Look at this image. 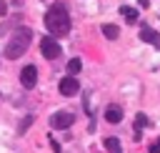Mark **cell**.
<instances>
[{
	"instance_id": "3957f363",
	"label": "cell",
	"mask_w": 160,
	"mask_h": 153,
	"mask_svg": "<svg viewBox=\"0 0 160 153\" xmlns=\"http://www.w3.org/2000/svg\"><path fill=\"white\" fill-rule=\"evenodd\" d=\"M40 50H42V55L48 58V60H55V58H60V43L55 40V38H42L40 40Z\"/></svg>"
},
{
	"instance_id": "e0dca14e",
	"label": "cell",
	"mask_w": 160,
	"mask_h": 153,
	"mask_svg": "<svg viewBox=\"0 0 160 153\" xmlns=\"http://www.w3.org/2000/svg\"><path fill=\"white\" fill-rule=\"evenodd\" d=\"M150 153H160V143H155V145H150Z\"/></svg>"
},
{
	"instance_id": "8fae6325",
	"label": "cell",
	"mask_w": 160,
	"mask_h": 153,
	"mask_svg": "<svg viewBox=\"0 0 160 153\" xmlns=\"http://www.w3.org/2000/svg\"><path fill=\"white\" fill-rule=\"evenodd\" d=\"M148 125H150L148 115H145V113H138V115H135V133H138V140H140V130L148 128Z\"/></svg>"
},
{
	"instance_id": "7a4b0ae2",
	"label": "cell",
	"mask_w": 160,
	"mask_h": 153,
	"mask_svg": "<svg viewBox=\"0 0 160 153\" xmlns=\"http://www.w3.org/2000/svg\"><path fill=\"white\" fill-rule=\"evenodd\" d=\"M30 40H32V30H30V28L22 25V28L12 30V35H10L8 45H5V58H10V60L20 58V55L30 48Z\"/></svg>"
},
{
	"instance_id": "4fadbf2b",
	"label": "cell",
	"mask_w": 160,
	"mask_h": 153,
	"mask_svg": "<svg viewBox=\"0 0 160 153\" xmlns=\"http://www.w3.org/2000/svg\"><path fill=\"white\" fill-rule=\"evenodd\" d=\"M80 68H82V60L80 58H70L68 60V75H78Z\"/></svg>"
},
{
	"instance_id": "7c38bea8",
	"label": "cell",
	"mask_w": 160,
	"mask_h": 153,
	"mask_svg": "<svg viewBox=\"0 0 160 153\" xmlns=\"http://www.w3.org/2000/svg\"><path fill=\"white\" fill-rule=\"evenodd\" d=\"M105 148H108L110 153H122V148H120V140H118L115 135H108V138H105Z\"/></svg>"
},
{
	"instance_id": "ac0fdd59",
	"label": "cell",
	"mask_w": 160,
	"mask_h": 153,
	"mask_svg": "<svg viewBox=\"0 0 160 153\" xmlns=\"http://www.w3.org/2000/svg\"><path fill=\"white\" fill-rule=\"evenodd\" d=\"M138 3H140V8H148L150 5V0H138Z\"/></svg>"
},
{
	"instance_id": "ba28073f",
	"label": "cell",
	"mask_w": 160,
	"mask_h": 153,
	"mask_svg": "<svg viewBox=\"0 0 160 153\" xmlns=\"http://www.w3.org/2000/svg\"><path fill=\"white\" fill-rule=\"evenodd\" d=\"M105 120L108 123H120L122 120V108L120 105H108L105 108Z\"/></svg>"
},
{
	"instance_id": "2e32d148",
	"label": "cell",
	"mask_w": 160,
	"mask_h": 153,
	"mask_svg": "<svg viewBox=\"0 0 160 153\" xmlns=\"http://www.w3.org/2000/svg\"><path fill=\"white\" fill-rule=\"evenodd\" d=\"M5 13H8V3H5V0H0V15H5Z\"/></svg>"
},
{
	"instance_id": "30bf717a",
	"label": "cell",
	"mask_w": 160,
	"mask_h": 153,
	"mask_svg": "<svg viewBox=\"0 0 160 153\" xmlns=\"http://www.w3.org/2000/svg\"><path fill=\"white\" fill-rule=\"evenodd\" d=\"M102 35H105L108 40H118V38H120V28L112 25V23H105V25H102Z\"/></svg>"
},
{
	"instance_id": "9c48e42d",
	"label": "cell",
	"mask_w": 160,
	"mask_h": 153,
	"mask_svg": "<svg viewBox=\"0 0 160 153\" xmlns=\"http://www.w3.org/2000/svg\"><path fill=\"white\" fill-rule=\"evenodd\" d=\"M120 15H122L128 23H138V18H140V13H138L135 8H130V5H120Z\"/></svg>"
},
{
	"instance_id": "5b68a950",
	"label": "cell",
	"mask_w": 160,
	"mask_h": 153,
	"mask_svg": "<svg viewBox=\"0 0 160 153\" xmlns=\"http://www.w3.org/2000/svg\"><path fill=\"white\" fill-rule=\"evenodd\" d=\"M20 83H22V88L32 90L35 83H38V68H35V65H25V68L20 70Z\"/></svg>"
},
{
	"instance_id": "9a60e30c",
	"label": "cell",
	"mask_w": 160,
	"mask_h": 153,
	"mask_svg": "<svg viewBox=\"0 0 160 153\" xmlns=\"http://www.w3.org/2000/svg\"><path fill=\"white\" fill-rule=\"evenodd\" d=\"M50 148H52V150H55V153H60V143H58V140H55V138H50Z\"/></svg>"
},
{
	"instance_id": "5bb4252c",
	"label": "cell",
	"mask_w": 160,
	"mask_h": 153,
	"mask_svg": "<svg viewBox=\"0 0 160 153\" xmlns=\"http://www.w3.org/2000/svg\"><path fill=\"white\" fill-rule=\"evenodd\" d=\"M30 123H32V115H25V118H22V123H20V133H25Z\"/></svg>"
},
{
	"instance_id": "6da1fadb",
	"label": "cell",
	"mask_w": 160,
	"mask_h": 153,
	"mask_svg": "<svg viewBox=\"0 0 160 153\" xmlns=\"http://www.w3.org/2000/svg\"><path fill=\"white\" fill-rule=\"evenodd\" d=\"M45 28L55 38H62V35L70 33V15H68V8L62 3L50 5V10L45 13Z\"/></svg>"
},
{
	"instance_id": "8992f818",
	"label": "cell",
	"mask_w": 160,
	"mask_h": 153,
	"mask_svg": "<svg viewBox=\"0 0 160 153\" xmlns=\"http://www.w3.org/2000/svg\"><path fill=\"white\" fill-rule=\"evenodd\" d=\"M78 90H80V83H78V78H75V75H68V78H62V80H60V95L70 98V95H75Z\"/></svg>"
},
{
	"instance_id": "277c9868",
	"label": "cell",
	"mask_w": 160,
	"mask_h": 153,
	"mask_svg": "<svg viewBox=\"0 0 160 153\" xmlns=\"http://www.w3.org/2000/svg\"><path fill=\"white\" fill-rule=\"evenodd\" d=\"M72 123H75V115L68 113V110H58V113L50 118V125L58 128V130H65V128H70Z\"/></svg>"
},
{
	"instance_id": "52a82bcc",
	"label": "cell",
	"mask_w": 160,
	"mask_h": 153,
	"mask_svg": "<svg viewBox=\"0 0 160 153\" xmlns=\"http://www.w3.org/2000/svg\"><path fill=\"white\" fill-rule=\"evenodd\" d=\"M140 40H145L150 45H160V33L152 30V28H148V25H140Z\"/></svg>"
}]
</instances>
